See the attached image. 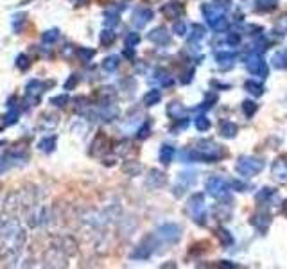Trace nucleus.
Wrapping results in <instances>:
<instances>
[{
  "label": "nucleus",
  "instance_id": "nucleus-1",
  "mask_svg": "<svg viewBox=\"0 0 287 269\" xmlns=\"http://www.w3.org/2000/svg\"><path fill=\"white\" fill-rule=\"evenodd\" d=\"M25 228L18 223L16 217H0V260L18 257L25 246Z\"/></svg>",
  "mask_w": 287,
  "mask_h": 269
},
{
  "label": "nucleus",
  "instance_id": "nucleus-55",
  "mask_svg": "<svg viewBox=\"0 0 287 269\" xmlns=\"http://www.w3.org/2000/svg\"><path fill=\"white\" fill-rule=\"evenodd\" d=\"M212 4L217 5V7H219L221 11H223V13H224L226 9H230V5H232V0H214Z\"/></svg>",
  "mask_w": 287,
  "mask_h": 269
},
{
  "label": "nucleus",
  "instance_id": "nucleus-21",
  "mask_svg": "<svg viewBox=\"0 0 287 269\" xmlns=\"http://www.w3.org/2000/svg\"><path fill=\"white\" fill-rule=\"evenodd\" d=\"M271 174H273V178L277 179V181L286 183L287 181V161L282 160V158L275 161L273 167H271Z\"/></svg>",
  "mask_w": 287,
  "mask_h": 269
},
{
  "label": "nucleus",
  "instance_id": "nucleus-53",
  "mask_svg": "<svg viewBox=\"0 0 287 269\" xmlns=\"http://www.w3.org/2000/svg\"><path fill=\"white\" fill-rule=\"evenodd\" d=\"M278 0H257V7L259 9H271L277 5Z\"/></svg>",
  "mask_w": 287,
  "mask_h": 269
},
{
  "label": "nucleus",
  "instance_id": "nucleus-23",
  "mask_svg": "<svg viewBox=\"0 0 287 269\" xmlns=\"http://www.w3.org/2000/svg\"><path fill=\"white\" fill-rule=\"evenodd\" d=\"M237 131H239V128H237V124H233V122H223L221 124V130H219V133H221V136H224V138H233L235 134H237Z\"/></svg>",
  "mask_w": 287,
  "mask_h": 269
},
{
  "label": "nucleus",
  "instance_id": "nucleus-6",
  "mask_svg": "<svg viewBox=\"0 0 287 269\" xmlns=\"http://www.w3.org/2000/svg\"><path fill=\"white\" fill-rule=\"evenodd\" d=\"M52 246H56L58 250H61L65 255L70 259V257H76L77 251H79V246H77V241L72 235H54Z\"/></svg>",
  "mask_w": 287,
  "mask_h": 269
},
{
  "label": "nucleus",
  "instance_id": "nucleus-37",
  "mask_svg": "<svg viewBox=\"0 0 287 269\" xmlns=\"http://www.w3.org/2000/svg\"><path fill=\"white\" fill-rule=\"evenodd\" d=\"M215 59H217L219 65H224V63L230 65V63L235 59V52H217L215 54Z\"/></svg>",
  "mask_w": 287,
  "mask_h": 269
},
{
  "label": "nucleus",
  "instance_id": "nucleus-52",
  "mask_svg": "<svg viewBox=\"0 0 287 269\" xmlns=\"http://www.w3.org/2000/svg\"><path fill=\"white\" fill-rule=\"evenodd\" d=\"M149 131H151V126H149V122H145V124L140 128L139 131H137V138L144 140V138H147L149 136Z\"/></svg>",
  "mask_w": 287,
  "mask_h": 269
},
{
  "label": "nucleus",
  "instance_id": "nucleus-62",
  "mask_svg": "<svg viewBox=\"0 0 287 269\" xmlns=\"http://www.w3.org/2000/svg\"><path fill=\"white\" fill-rule=\"evenodd\" d=\"M233 187H235V188H242V190H244V188H246V185H244V183H241V181H233Z\"/></svg>",
  "mask_w": 287,
  "mask_h": 269
},
{
  "label": "nucleus",
  "instance_id": "nucleus-63",
  "mask_svg": "<svg viewBox=\"0 0 287 269\" xmlns=\"http://www.w3.org/2000/svg\"><path fill=\"white\" fill-rule=\"evenodd\" d=\"M282 210H284V214L287 215V201H284V205H282Z\"/></svg>",
  "mask_w": 287,
  "mask_h": 269
},
{
  "label": "nucleus",
  "instance_id": "nucleus-39",
  "mask_svg": "<svg viewBox=\"0 0 287 269\" xmlns=\"http://www.w3.org/2000/svg\"><path fill=\"white\" fill-rule=\"evenodd\" d=\"M273 65L277 68H286L287 67V54L286 52H277L273 56Z\"/></svg>",
  "mask_w": 287,
  "mask_h": 269
},
{
  "label": "nucleus",
  "instance_id": "nucleus-48",
  "mask_svg": "<svg viewBox=\"0 0 287 269\" xmlns=\"http://www.w3.org/2000/svg\"><path fill=\"white\" fill-rule=\"evenodd\" d=\"M61 56L65 59L76 58V47H74V45H65V47L61 49Z\"/></svg>",
  "mask_w": 287,
  "mask_h": 269
},
{
  "label": "nucleus",
  "instance_id": "nucleus-38",
  "mask_svg": "<svg viewBox=\"0 0 287 269\" xmlns=\"http://www.w3.org/2000/svg\"><path fill=\"white\" fill-rule=\"evenodd\" d=\"M31 58L27 56V54H18L16 56V67L20 68V70H27V68L31 67Z\"/></svg>",
  "mask_w": 287,
  "mask_h": 269
},
{
  "label": "nucleus",
  "instance_id": "nucleus-42",
  "mask_svg": "<svg viewBox=\"0 0 287 269\" xmlns=\"http://www.w3.org/2000/svg\"><path fill=\"white\" fill-rule=\"evenodd\" d=\"M242 112H244L246 117H253L257 112V104L253 103V101H244V103H242Z\"/></svg>",
  "mask_w": 287,
  "mask_h": 269
},
{
  "label": "nucleus",
  "instance_id": "nucleus-32",
  "mask_svg": "<svg viewBox=\"0 0 287 269\" xmlns=\"http://www.w3.org/2000/svg\"><path fill=\"white\" fill-rule=\"evenodd\" d=\"M154 81L161 83V86H170V85H172V79H170L169 74H167L165 70H156V72H154Z\"/></svg>",
  "mask_w": 287,
  "mask_h": 269
},
{
  "label": "nucleus",
  "instance_id": "nucleus-44",
  "mask_svg": "<svg viewBox=\"0 0 287 269\" xmlns=\"http://www.w3.org/2000/svg\"><path fill=\"white\" fill-rule=\"evenodd\" d=\"M25 18L27 14L25 13H20V14H14L13 16V27H14V31H22V25L25 23Z\"/></svg>",
  "mask_w": 287,
  "mask_h": 269
},
{
  "label": "nucleus",
  "instance_id": "nucleus-8",
  "mask_svg": "<svg viewBox=\"0 0 287 269\" xmlns=\"http://www.w3.org/2000/svg\"><path fill=\"white\" fill-rule=\"evenodd\" d=\"M47 88L43 81L40 79H32L27 83L25 86V103L27 106H36V104L40 103V97L43 94V90Z\"/></svg>",
  "mask_w": 287,
  "mask_h": 269
},
{
  "label": "nucleus",
  "instance_id": "nucleus-54",
  "mask_svg": "<svg viewBox=\"0 0 287 269\" xmlns=\"http://www.w3.org/2000/svg\"><path fill=\"white\" fill-rule=\"evenodd\" d=\"M172 31H174L178 36H185V34H187V23H185V22H176L174 27H172Z\"/></svg>",
  "mask_w": 287,
  "mask_h": 269
},
{
  "label": "nucleus",
  "instance_id": "nucleus-26",
  "mask_svg": "<svg viewBox=\"0 0 287 269\" xmlns=\"http://www.w3.org/2000/svg\"><path fill=\"white\" fill-rule=\"evenodd\" d=\"M174 158V147L172 145H161L160 149V161L163 165H169L170 161Z\"/></svg>",
  "mask_w": 287,
  "mask_h": 269
},
{
  "label": "nucleus",
  "instance_id": "nucleus-47",
  "mask_svg": "<svg viewBox=\"0 0 287 269\" xmlns=\"http://www.w3.org/2000/svg\"><path fill=\"white\" fill-rule=\"evenodd\" d=\"M203 36H205V27H201V25H194V27H192V34H190V41L201 40Z\"/></svg>",
  "mask_w": 287,
  "mask_h": 269
},
{
  "label": "nucleus",
  "instance_id": "nucleus-5",
  "mask_svg": "<svg viewBox=\"0 0 287 269\" xmlns=\"http://www.w3.org/2000/svg\"><path fill=\"white\" fill-rule=\"evenodd\" d=\"M187 210L197 224H205V196L194 194L187 203Z\"/></svg>",
  "mask_w": 287,
  "mask_h": 269
},
{
  "label": "nucleus",
  "instance_id": "nucleus-59",
  "mask_svg": "<svg viewBox=\"0 0 287 269\" xmlns=\"http://www.w3.org/2000/svg\"><path fill=\"white\" fill-rule=\"evenodd\" d=\"M192 74H194V68H190V70L185 74L183 79H181V83H185V85H187V83H190V81H192Z\"/></svg>",
  "mask_w": 287,
  "mask_h": 269
},
{
  "label": "nucleus",
  "instance_id": "nucleus-17",
  "mask_svg": "<svg viewBox=\"0 0 287 269\" xmlns=\"http://www.w3.org/2000/svg\"><path fill=\"white\" fill-rule=\"evenodd\" d=\"M147 40L156 45H167L170 41V34L167 32L165 27H156L147 34Z\"/></svg>",
  "mask_w": 287,
  "mask_h": 269
},
{
  "label": "nucleus",
  "instance_id": "nucleus-9",
  "mask_svg": "<svg viewBox=\"0 0 287 269\" xmlns=\"http://www.w3.org/2000/svg\"><path fill=\"white\" fill-rule=\"evenodd\" d=\"M156 237L160 239V241L167 242V244H174V242H178L179 237H181V228L174 223H167L156 230Z\"/></svg>",
  "mask_w": 287,
  "mask_h": 269
},
{
  "label": "nucleus",
  "instance_id": "nucleus-35",
  "mask_svg": "<svg viewBox=\"0 0 287 269\" xmlns=\"http://www.w3.org/2000/svg\"><path fill=\"white\" fill-rule=\"evenodd\" d=\"M115 32L112 31V29H104L103 32H101V43L104 45V47H108V45H112L113 41H115Z\"/></svg>",
  "mask_w": 287,
  "mask_h": 269
},
{
  "label": "nucleus",
  "instance_id": "nucleus-10",
  "mask_svg": "<svg viewBox=\"0 0 287 269\" xmlns=\"http://www.w3.org/2000/svg\"><path fill=\"white\" fill-rule=\"evenodd\" d=\"M206 190L212 197L221 199V197L228 196V183L219 176H212V178L206 179Z\"/></svg>",
  "mask_w": 287,
  "mask_h": 269
},
{
  "label": "nucleus",
  "instance_id": "nucleus-27",
  "mask_svg": "<svg viewBox=\"0 0 287 269\" xmlns=\"http://www.w3.org/2000/svg\"><path fill=\"white\" fill-rule=\"evenodd\" d=\"M76 56L81 63H88L92 61V58L95 56V50L94 49H86V47H77L76 49Z\"/></svg>",
  "mask_w": 287,
  "mask_h": 269
},
{
  "label": "nucleus",
  "instance_id": "nucleus-60",
  "mask_svg": "<svg viewBox=\"0 0 287 269\" xmlns=\"http://www.w3.org/2000/svg\"><path fill=\"white\" fill-rule=\"evenodd\" d=\"M5 151H7V142H5V140H2V142H0V158L4 156Z\"/></svg>",
  "mask_w": 287,
  "mask_h": 269
},
{
  "label": "nucleus",
  "instance_id": "nucleus-36",
  "mask_svg": "<svg viewBox=\"0 0 287 269\" xmlns=\"http://www.w3.org/2000/svg\"><path fill=\"white\" fill-rule=\"evenodd\" d=\"M194 124H196V130H197V131H206V130H210V119H206L205 115L196 117V121H194Z\"/></svg>",
  "mask_w": 287,
  "mask_h": 269
},
{
  "label": "nucleus",
  "instance_id": "nucleus-45",
  "mask_svg": "<svg viewBox=\"0 0 287 269\" xmlns=\"http://www.w3.org/2000/svg\"><path fill=\"white\" fill-rule=\"evenodd\" d=\"M139 41H140L139 32H130V34L126 36L124 43H126V47H131V49H133L135 45H139Z\"/></svg>",
  "mask_w": 287,
  "mask_h": 269
},
{
  "label": "nucleus",
  "instance_id": "nucleus-28",
  "mask_svg": "<svg viewBox=\"0 0 287 269\" xmlns=\"http://www.w3.org/2000/svg\"><path fill=\"white\" fill-rule=\"evenodd\" d=\"M121 65V58L119 56H108L103 61V70L104 72H115Z\"/></svg>",
  "mask_w": 287,
  "mask_h": 269
},
{
  "label": "nucleus",
  "instance_id": "nucleus-2",
  "mask_svg": "<svg viewBox=\"0 0 287 269\" xmlns=\"http://www.w3.org/2000/svg\"><path fill=\"white\" fill-rule=\"evenodd\" d=\"M38 201H40V192H38L36 187L16 188V190L5 196L4 203H2V210H4L5 215L18 217V215L25 214L31 206L38 205Z\"/></svg>",
  "mask_w": 287,
  "mask_h": 269
},
{
  "label": "nucleus",
  "instance_id": "nucleus-51",
  "mask_svg": "<svg viewBox=\"0 0 287 269\" xmlns=\"http://www.w3.org/2000/svg\"><path fill=\"white\" fill-rule=\"evenodd\" d=\"M77 85H79V76H77V74H72L67 79V83H65V90H74Z\"/></svg>",
  "mask_w": 287,
  "mask_h": 269
},
{
  "label": "nucleus",
  "instance_id": "nucleus-13",
  "mask_svg": "<svg viewBox=\"0 0 287 269\" xmlns=\"http://www.w3.org/2000/svg\"><path fill=\"white\" fill-rule=\"evenodd\" d=\"M151 20H152V11H151V9L139 7V9H135L133 18H131V23H133L137 29H142V27L147 25Z\"/></svg>",
  "mask_w": 287,
  "mask_h": 269
},
{
  "label": "nucleus",
  "instance_id": "nucleus-19",
  "mask_svg": "<svg viewBox=\"0 0 287 269\" xmlns=\"http://www.w3.org/2000/svg\"><path fill=\"white\" fill-rule=\"evenodd\" d=\"M161 13L165 14V18H169V20H176V18H179L181 13H183V4L172 0V2H169V4H165L161 7Z\"/></svg>",
  "mask_w": 287,
  "mask_h": 269
},
{
  "label": "nucleus",
  "instance_id": "nucleus-22",
  "mask_svg": "<svg viewBox=\"0 0 287 269\" xmlns=\"http://www.w3.org/2000/svg\"><path fill=\"white\" fill-rule=\"evenodd\" d=\"M167 115H169L170 119H174V121H181L185 117V108L181 106V103H178V101H172V103L167 106Z\"/></svg>",
  "mask_w": 287,
  "mask_h": 269
},
{
  "label": "nucleus",
  "instance_id": "nucleus-34",
  "mask_svg": "<svg viewBox=\"0 0 287 269\" xmlns=\"http://www.w3.org/2000/svg\"><path fill=\"white\" fill-rule=\"evenodd\" d=\"M76 112L77 113H88L90 112V104L86 97H76Z\"/></svg>",
  "mask_w": 287,
  "mask_h": 269
},
{
  "label": "nucleus",
  "instance_id": "nucleus-14",
  "mask_svg": "<svg viewBox=\"0 0 287 269\" xmlns=\"http://www.w3.org/2000/svg\"><path fill=\"white\" fill-rule=\"evenodd\" d=\"M196 179H197V176L194 174V172H183V174H179L178 183H176V187H174V196L185 194V190H187L188 187H192V185L196 183Z\"/></svg>",
  "mask_w": 287,
  "mask_h": 269
},
{
  "label": "nucleus",
  "instance_id": "nucleus-15",
  "mask_svg": "<svg viewBox=\"0 0 287 269\" xmlns=\"http://www.w3.org/2000/svg\"><path fill=\"white\" fill-rule=\"evenodd\" d=\"M108 149V138L104 133H97L95 134V138L92 140V143H90V154L92 156H101V154H104Z\"/></svg>",
  "mask_w": 287,
  "mask_h": 269
},
{
  "label": "nucleus",
  "instance_id": "nucleus-61",
  "mask_svg": "<svg viewBox=\"0 0 287 269\" xmlns=\"http://www.w3.org/2000/svg\"><path fill=\"white\" fill-rule=\"evenodd\" d=\"M70 4L72 5H85V4H88V0H70Z\"/></svg>",
  "mask_w": 287,
  "mask_h": 269
},
{
  "label": "nucleus",
  "instance_id": "nucleus-18",
  "mask_svg": "<svg viewBox=\"0 0 287 269\" xmlns=\"http://www.w3.org/2000/svg\"><path fill=\"white\" fill-rule=\"evenodd\" d=\"M250 223L255 226L259 232H266L269 228V223H271V217H269L268 212H257V214L251 215Z\"/></svg>",
  "mask_w": 287,
  "mask_h": 269
},
{
  "label": "nucleus",
  "instance_id": "nucleus-31",
  "mask_svg": "<svg viewBox=\"0 0 287 269\" xmlns=\"http://www.w3.org/2000/svg\"><path fill=\"white\" fill-rule=\"evenodd\" d=\"M122 170H124L126 174L130 176H137L142 170V165H140L139 161H126L124 167H122Z\"/></svg>",
  "mask_w": 287,
  "mask_h": 269
},
{
  "label": "nucleus",
  "instance_id": "nucleus-16",
  "mask_svg": "<svg viewBox=\"0 0 287 269\" xmlns=\"http://www.w3.org/2000/svg\"><path fill=\"white\" fill-rule=\"evenodd\" d=\"M59 124V117L56 113H41L38 121V130L40 131H52Z\"/></svg>",
  "mask_w": 287,
  "mask_h": 269
},
{
  "label": "nucleus",
  "instance_id": "nucleus-3",
  "mask_svg": "<svg viewBox=\"0 0 287 269\" xmlns=\"http://www.w3.org/2000/svg\"><path fill=\"white\" fill-rule=\"evenodd\" d=\"M183 156L187 161H217L226 156V151L210 140H199L192 151L183 152Z\"/></svg>",
  "mask_w": 287,
  "mask_h": 269
},
{
  "label": "nucleus",
  "instance_id": "nucleus-41",
  "mask_svg": "<svg viewBox=\"0 0 287 269\" xmlns=\"http://www.w3.org/2000/svg\"><path fill=\"white\" fill-rule=\"evenodd\" d=\"M226 25H228V22H226V18H224V14H221L219 18H215L214 22H210V27L214 29V31H224L226 29Z\"/></svg>",
  "mask_w": 287,
  "mask_h": 269
},
{
  "label": "nucleus",
  "instance_id": "nucleus-46",
  "mask_svg": "<svg viewBox=\"0 0 287 269\" xmlns=\"http://www.w3.org/2000/svg\"><path fill=\"white\" fill-rule=\"evenodd\" d=\"M217 237H219V241L223 242L224 246L233 244V237L230 235V232H226V230H219V232H217Z\"/></svg>",
  "mask_w": 287,
  "mask_h": 269
},
{
  "label": "nucleus",
  "instance_id": "nucleus-50",
  "mask_svg": "<svg viewBox=\"0 0 287 269\" xmlns=\"http://www.w3.org/2000/svg\"><path fill=\"white\" fill-rule=\"evenodd\" d=\"M273 194H275L273 188H262V190H260V192L257 194V201L262 203L264 199H269V197L273 196Z\"/></svg>",
  "mask_w": 287,
  "mask_h": 269
},
{
  "label": "nucleus",
  "instance_id": "nucleus-20",
  "mask_svg": "<svg viewBox=\"0 0 287 269\" xmlns=\"http://www.w3.org/2000/svg\"><path fill=\"white\" fill-rule=\"evenodd\" d=\"M165 181H167V176L163 174L161 170L152 169V170H149V176H147V179H145V185L151 188H160L165 185Z\"/></svg>",
  "mask_w": 287,
  "mask_h": 269
},
{
  "label": "nucleus",
  "instance_id": "nucleus-7",
  "mask_svg": "<svg viewBox=\"0 0 287 269\" xmlns=\"http://www.w3.org/2000/svg\"><path fill=\"white\" fill-rule=\"evenodd\" d=\"M67 260H68V257L65 255L61 250L52 246V244H50V248H47V251H45V255H43V262L47 268H67L68 266Z\"/></svg>",
  "mask_w": 287,
  "mask_h": 269
},
{
  "label": "nucleus",
  "instance_id": "nucleus-57",
  "mask_svg": "<svg viewBox=\"0 0 287 269\" xmlns=\"http://www.w3.org/2000/svg\"><path fill=\"white\" fill-rule=\"evenodd\" d=\"M215 101H217V95H215V94L208 95V97H206V101H205V103H203L201 110H208V108H212V106H214Z\"/></svg>",
  "mask_w": 287,
  "mask_h": 269
},
{
  "label": "nucleus",
  "instance_id": "nucleus-12",
  "mask_svg": "<svg viewBox=\"0 0 287 269\" xmlns=\"http://www.w3.org/2000/svg\"><path fill=\"white\" fill-rule=\"evenodd\" d=\"M152 250H154V239L152 237H145L142 242H140L139 246H137V250L131 253V259L135 260H145L151 257Z\"/></svg>",
  "mask_w": 287,
  "mask_h": 269
},
{
  "label": "nucleus",
  "instance_id": "nucleus-30",
  "mask_svg": "<svg viewBox=\"0 0 287 269\" xmlns=\"http://www.w3.org/2000/svg\"><path fill=\"white\" fill-rule=\"evenodd\" d=\"M244 88H246L248 92H250V94L255 95V97H259V95L264 94V86L260 85V83H257V81H246Z\"/></svg>",
  "mask_w": 287,
  "mask_h": 269
},
{
  "label": "nucleus",
  "instance_id": "nucleus-40",
  "mask_svg": "<svg viewBox=\"0 0 287 269\" xmlns=\"http://www.w3.org/2000/svg\"><path fill=\"white\" fill-rule=\"evenodd\" d=\"M115 23H119V13H115V11H106V13H104V25L113 27Z\"/></svg>",
  "mask_w": 287,
  "mask_h": 269
},
{
  "label": "nucleus",
  "instance_id": "nucleus-58",
  "mask_svg": "<svg viewBox=\"0 0 287 269\" xmlns=\"http://www.w3.org/2000/svg\"><path fill=\"white\" fill-rule=\"evenodd\" d=\"M239 41H241V36H239V34H235V32L228 36V43H230V45H237Z\"/></svg>",
  "mask_w": 287,
  "mask_h": 269
},
{
  "label": "nucleus",
  "instance_id": "nucleus-4",
  "mask_svg": "<svg viewBox=\"0 0 287 269\" xmlns=\"http://www.w3.org/2000/svg\"><path fill=\"white\" fill-rule=\"evenodd\" d=\"M235 169H237L239 174L251 178V176H257L260 170L264 169V161L257 160L253 156H241L235 163Z\"/></svg>",
  "mask_w": 287,
  "mask_h": 269
},
{
  "label": "nucleus",
  "instance_id": "nucleus-24",
  "mask_svg": "<svg viewBox=\"0 0 287 269\" xmlns=\"http://www.w3.org/2000/svg\"><path fill=\"white\" fill-rule=\"evenodd\" d=\"M214 215H215V219L228 221L230 217H232V206L230 205H217L214 208Z\"/></svg>",
  "mask_w": 287,
  "mask_h": 269
},
{
  "label": "nucleus",
  "instance_id": "nucleus-56",
  "mask_svg": "<svg viewBox=\"0 0 287 269\" xmlns=\"http://www.w3.org/2000/svg\"><path fill=\"white\" fill-rule=\"evenodd\" d=\"M277 32L278 34H287V16L277 23Z\"/></svg>",
  "mask_w": 287,
  "mask_h": 269
},
{
  "label": "nucleus",
  "instance_id": "nucleus-49",
  "mask_svg": "<svg viewBox=\"0 0 287 269\" xmlns=\"http://www.w3.org/2000/svg\"><path fill=\"white\" fill-rule=\"evenodd\" d=\"M16 121H18V112L11 108V110L7 112V115L4 117V124L5 126H11V124H14Z\"/></svg>",
  "mask_w": 287,
  "mask_h": 269
},
{
  "label": "nucleus",
  "instance_id": "nucleus-43",
  "mask_svg": "<svg viewBox=\"0 0 287 269\" xmlns=\"http://www.w3.org/2000/svg\"><path fill=\"white\" fill-rule=\"evenodd\" d=\"M68 103V95L67 94H63V95H56V97L50 99V104L56 108H65Z\"/></svg>",
  "mask_w": 287,
  "mask_h": 269
},
{
  "label": "nucleus",
  "instance_id": "nucleus-25",
  "mask_svg": "<svg viewBox=\"0 0 287 269\" xmlns=\"http://www.w3.org/2000/svg\"><path fill=\"white\" fill-rule=\"evenodd\" d=\"M56 143H58V138L56 136H47V138L40 140V143H38V149H40L41 152H52L54 149H56Z\"/></svg>",
  "mask_w": 287,
  "mask_h": 269
},
{
  "label": "nucleus",
  "instance_id": "nucleus-11",
  "mask_svg": "<svg viewBox=\"0 0 287 269\" xmlns=\"http://www.w3.org/2000/svg\"><path fill=\"white\" fill-rule=\"evenodd\" d=\"M246 68L250 74H253V76L257 77H268V63L264 61V58L260 56V54H253V56H250L246 61Z\"/></svg>",
  "mask_w": 287,
  "mask_h": 269
},
{
  "label": "nucleus",
  "instance_id": "nucleus-33",
  "mask_svg": "<svg viewBox=\"0 0 287 269\" xmlns=\"http://www.w3.org/2000/svg\"><path fill=\"white\" fill-rule=\"evenodd\" d=\"M58 38H59L58 29H49V31H45L43 34H41V41H43V43H54Z\"/></svg>",
  "mask_w": 287,
  "mask_h": 269
},
{
  "label": "nucleus",
  "instance_id": "nucleus-29",
  "mask_svg": "<svg viewBox=\"0 0 287 269\" xmlns=\"http://www.w3.org/2000/svg\"><path fill=\"white\" fill-rule=\"evenodd\" d=\"M160 99H161V94L158 90H149L147 94L144 95V104H145V106H154V104L160 103Z\"/></svg>",
  "mask_w": 287,
  "mask_h": 269
}]
</instances>
